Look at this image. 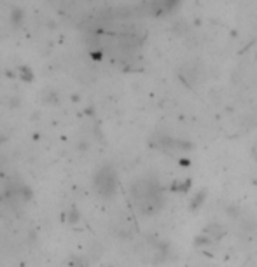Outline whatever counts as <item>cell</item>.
<instances>
[{
  "mask_svg": "<svg viewBox=\"0 0 257 267\" xmlns=\"http://www.w3.org/2000/svg\"><path fill=\"white\" fill-rule=\"evenodd\" d=\"M130 196L133 206L142 215H156L165 206V190L161 184L152 176H142L131 184Z\"/></svg>",
  "mask_w": 257,
  "mask_h": 267,
  "instance_id": "1",
  "label": "cell"
},
{
  "mask_svg": "<svg viewBox=\"0 0 257 267\" xmlns=\"http://www.w3.org/2000/svg\"><path fill=\"white\" fill-rule=\"evenodd\" d=\"M96 187H98V194L105 196V198H112L117 188L116 173L110 168L102 170V172L98 173V176H96Z\"/></svg>",
  "mask_w": 257,
  "mask_h": 267,
  "instance_id": "2",
  "label": "cell"
}]
</instances>
